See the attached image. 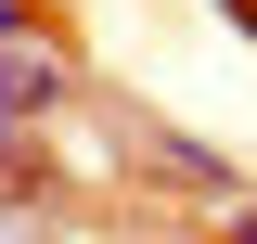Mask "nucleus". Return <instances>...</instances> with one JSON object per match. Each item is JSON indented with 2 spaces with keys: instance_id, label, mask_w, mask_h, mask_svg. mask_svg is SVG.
<instances>
[{
  "instance_id": "obj_1",
  "label": "nucleus",
  "mask_w": 257,
  "mask_h": 244,
  "mask_svg": "<svg viewBox=\"0 0 257 244\" xmlns=\"http://www.w3.org/2000/svg\"><path fill=\"white\" fill-rule=\"evenodd\" d=\"M128 154H142L155 180H180L193 206H231V193H244V167H231L219 142H193V129H167V116H128Z\"/></svg>"
},
{
  "instance_id": "obj_2",
  "label": "nucleus",
  "mask_w": 257,
  "mask_h": 244,
  "mask_svg": "<svg viewBox=\"0 0 257 244\" xmlns=\"http://www.w3.org/2000/svg\"><path fill=\"white\" fill-rule=\"evenodd\" d=\"M52 206V154H39V129H0V218Z\"/></svg>"
},
{
  "instance_id": "obj_3",
  "label": "nucleus",
  "mask_w": 257,
  "mask_h": 244,
  "mask_svg": "<svg viewBox=\"0 0 257 244\" xmlns=\"http://www.w3.org/2000/svg\"><path fill=\"white\" fill-rule=\"evenodd\" d=\"M26 39H52V0H0V52H26Z\"/></svg>"
},
{
  "instance_id": "obj_4",
  "label": "nucleus",
  "mask_w": 257,
  "mask_h": 244,
  "mask_svg": "<svg viewBox=\"0 0 257 244\" xmlns=\"http://www.w3.org/2000/svg\"><path fill=\"white\" fill-rule=\"evenodd\" d=\"M219 244H257V206H244V193L219 206Z\"/></svg>"
},
{
  "instance_id": "obj_5",
  "label": "nucleus",
  "mask_w": 257,
  "mask_h": 244,
  "mask_svg": "<svg viewBox=\"0 0 257 244\" xmlns=\"http://www.w3.org/2000/svg\"><path fill=\"white\" fill-rule=\"evenodd\" d=\"M206 13H219V26H231V39H257V0H206Z\"/></svg>"
},
{
  "instance_id": "obj_6",
  "label": "nucleus",
  "mask_w": 257,
  "mask_h": 244,
  "mask_svg": "<svg viewBox=\"0 0 257 244\" xmlns=\"http://www.w3.org/2000/svg\"><path fill=\"white\" fill-rule=\"evenodd\" d=\"M0 129H13V64H0Z\"/></svg>"
}]
</instances>
